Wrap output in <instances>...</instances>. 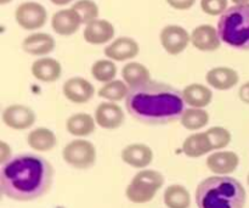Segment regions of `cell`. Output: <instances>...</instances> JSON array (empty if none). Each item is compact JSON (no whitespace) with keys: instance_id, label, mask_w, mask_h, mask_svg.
<instances>
[{"instance_id":"cell-27","label":"cell","mask_w":249,"mask_h":208,"mask_svg":"<svg viewBox=\"0 0 249 208\" xmlns=\"http://www.w3.org/2000/svg\"><path fill=\"white\" fill-rule=\"evenodd\" d=\"M180 122H181L182 127L189 131H198L208 124L209 114L204 109L189 107L184 111Z\"/></svg>"},{"instance_id":"cell-4","label":"cell","mask_w":249,"mask_h":208,"mask_svg":"<svg viewBox=\"0 0 249 208\" xmlns=\"http://www.w3.org/2000/svg\"><path fill=\"white\" fill-rule=\"evenodd\" d=\"M221 41L237 50H249V4L229 7L218 21Z\"/></svg>"},{"instance_id":"cell-6","label":"cell","mask_w":249,"mask_h":208,"mask_svg":"<svg viewBox=\"0 0 249 208\" xmlns=\"http://www.w3.org/2000/svg\"><path fill=\"white\" fill-rule=\"evenodd\" d=\"M62 157L71 167L89 170L96 162V149L89 140L75 139L63 148Z\"/></svg>"},{"instance_id":"cell-36","label":"cell","mask_w":249,"mask_h":208,"mask_svg":"<svg viewBox=\"0 0 249 208\" xmlns=\"http://www.w3.org/2000/svg\"><path fill=\"white\" fill-rule=\"evenodd\" d=\"M53 5H57V6H65V5L70 4V2L74 1V0H50Z\"/></svg>"},{"instance_id":"cell-7","label":"cell","mask_w":249,"mask_h":208,"mask_svg":"<svg viewBox=\"0 0 249 208\" xmlns=\"http://www.w3.org/2000/svg\"><path fill=\"white\" fill-rule=\"evenodd\" d=\"M15 19L21 28L26 31H36L46 23L48 11L39 2L26 1L16 7Z\"/></svg>"},{"instance_id":"cell-31","label":"cell","mask_w":249,"mask_h":208,"mask_svg":"<svg viewBox=\"0 0 249 208\" xmlns=\"http://www.w3.org/2000/svg\"><path fill=\"white\" fill-rule=\"evenodd\" d=\"M211 139L214 150H220L226 148L231 143V133L224 127H213L206 132Z\"/></svg>"},{"instance_id":"cell-13","label":"cell","mask_w":249,"mask_h":208,"mask_svg":"<svg viewBox=\"0 0 249 208\" xmlns=\"http://www.w3.org/2000/svg\"><path fill=\"white\" fill-rule=\"evenodd\" d=\"M82 24L79 15L72 7L58 10L57 12L53 14V19H51V27H53V32L57 33L58 36L63 37L77 33Z\"/></svg>"},{"instance_id":"cell-24","label":"cell","mask_w":249,"mask_h":208,"mask_svg":"<svg viewBox=\"0 0 249 208\" xmlns=\"http://www.w3.org/2000/svg\"><path fill=\"white\" fill-rule=\"evenodd\" d=\"M96 121L88 113H75L66 121V129L73 136H88L94 133Z\"/></svg>"},{"instance_id":"cell-20","label":"cell","mask_w":249,"mask_h":208,"mask_svg":"<svg viewBox=\"0 0 249 208\" xmlns=\"http://www.w3.org/2000/svg\"><path fill=\"white\" fill-rule=\"evenodd\" d=\"M206 80L212 88L216 90H230L236 87L240 76L233 68L215 67L207 72Z\"/></svg>"},{"instance_id":"cell-15","label":"cell","mask_w":249,"mask_h":208,"mask_svg":"<svg viewBox=\"0 0 249 208\" xmlns=\"http://www.w3.org/2000/svg\"><path fill=\"white\" fill-rule=\"evenodd\" d=\"M114 26L107 19H95L85 26L83 37L91 45H101L111 41L114 37Z\"/></svg>"},{"instance_id":"cell-17","label":"cell","mask_w":249,"mask_h":208,"mask_svg":"<svg viewBox=\"0 0 249 208\" xmlns=\"http://www.w3.org/2000/svg\"><path fill=\"white\" fill-rule=\"evenodd\" d=\"M122 160L133 168H146L153 161L152 149L145 144H130L122 150Z\"/></svg>"},{"instance_id":"cell-14","label":"cell","mask_w":249,"mask_h":208,"mask_svg":"<svg viewBox=\"0 0 249 208\" xmlns=\"http://www.w3.org/2000/svg\"><path fill=\"white\" fill-rule=\"evenodd\" d=\"M191 44L199 51H215L220 48L221 39L218 29L211 24H201L192 31Z\"/></svg>"},{"instance_id":"cell-23","label":"cell","mask_w":249,"mask_h":208,"mask_svg":"<svg viewBox=\"0 0 249 208\" xmlns=\"http://www.w3.org/2000/svg\"><path fill=\"white\" fill-rule=\"evenodd\" d=\"M27 143L33 150L39 152H46L53 150L57 144L55 133L45 127H39L33 129L27 136Z\"/></svg>"},{"instance_id":"cell-28","label":"cell","mask_w":249,"mask_h":208,"mask_svg":"<svg viewBox=\"0 0 249 208\" xmlns=\"http://www.w3.org/2000/svg\"><path fill=\"white\" fill-rule=\"evenodd\" d=\"M129 89L130 88L128 87V84L124 80L114 79L112 82L106 83L104 87L100 88L97 94H99L100 97L107 100V101L117 102L125 99L129 93Z\"/></svg>"},{"instance_id":"cell-12","label":"cell","mask_w":249,"mask_h":208,"mask_svg":"<svg viewBox=\"0 0 249 208\" xmlns=\"http://www.w3.org/2000/svg\"><path fill=\"white\" fill-rule=\"evenodd\" d=\"M95 121L102 129H117L123 124L124 112L116 102H101L95 110Z\"/></svg>"},{"instance_id":"cell-11","label":"cell","mask_w":249,"mask_h":208,"mask_svg":"<svg viewBox=\"0 0 249 208\" xmlns=\"http://www.w3.org/2000/svg\"><path fill=\"white\" fill-rule=\"evenodd\" d=\"M63 95L74 104H87L95 95V88L89 80L82 77H72L63 84Z\"/></svg>"},{"instance_id":"cell-3","label":"cell","mask_w":249,"mask_h":208,"mask_svg":"<svg viewBox=\"0 0 249 208\" xmlns=\"http://www.w3.org/2000/svg\"><path fill=\"white\" fill-rule=\"evenodd\" d=\"M195 200L198 208H245L247 194L235 178L214 175L199 183Z\"/></svg>"},{"instance_id":"cell-33","label":"cell","mask_w":249,"mask_h":208,"mask_svg":"<svg viewBox=\"0 0 249 208\" xmlns=\"http://www.w3.org/2000/svg\"><path fill=\"white\" fill-rule=\"evenodd\" d=\"M167 2L173 9L184 11V10L191 9L195 2H196V0H167Z\"/></svg>"},{"instance_id":"cell-16","label":"cell","mask_w":249,"mask_h":208,"mask_svg":"<svg viewBox=\"0 0 249 208\" xmlns=\"http://www.w3.org/2000/svg\"><path fill=\"white\" fill-rule=\"evenodd\" d=\"M240 157L232 151H219L208 156L207 167L211 172L218 175H228L237 170Z\"/></svg>"},{"instance_id":"cell-2","label":"cell","mask_w":249,"mask_h":208,"mask_svg":"<svg viewBox=\"0 0 249 208\" xmlns=\"http://www.w3.org/2000/svg\"><path fill=\"white\" fill-rule=\"evenodd\" d=\"M128 113L150 126L169 124L181 118L185 109L182 93L160 82H150L129 89L125 97Z\"/></svg>"},{"instance_id":"cell-35","label":"cell","mask_w":249,"mask_h":208,"mask_svg":"<svg viewBox=\"0 0 249 208\" xmlns=\"http://www.w3.org/2000/svg\"><path fill=\"white\" fill-rule=\"evenodd\" d=\"M238 96H240L241 101H243L245 104H249V82L245 83L240 88V90H238Z\"/></svg>"},{"instance_id":"cell-32","label":"cell","mask_w":249,"mask_h":208,"mask_svg":"<svg viewBox=\"0 0 249 208\" xmlns=\"http://www.w3.org/2000/svg\"><path fill=\"white\" fill-rule=\"evenodd\" d=\"M229 0H201V9L209 16L223 15L228 10Z\"/></svg>"},{"instance_id":"cell-1","label":"cell","mask_w":249,"mask_h":208,"mask_svg":"<svg viewBox=\"0 0 249 208\" xmlns=\"http://www.w3.org/2000/svg\"><path fill=\"white\" fill-rule=\"evenodd\" d=\"M53 180V168L45 158L23 153L11 158L0 170V190L7 199L34 201L48 194Z\"/></svg>"},{"instance_id":"cell-9","label":"cell","mask_w":249,"mask_h":208,"mask_svg":"<svg viewBox=\"0 0 249 208\" xmlns=\"http://www.w3.org/2000/svg\"><path fill=\"white\" fill-rule=\"evenodd\" d=\"M1 118L5 126L15 131H26L36 123V113L33 110L18 104L5 107Z\"/></svg>"},{"instance_id":"cell-18","label":"cell","mask_w":249,"mask_h":208,"mask_svg":"<svg viewBox=\"0 0 249 208\" xmlns=\"http://www.w3.org/2000/svg\"><path fill=\"white\" fill-rule=\"evenodd\" d=\"M31 71L36 79L44 83H53L60 79L62 75V66L55 58L41 57L34 61Z\"/></svg>"},{"instance_id":"cell-25","label":"cell","mask_w":249,"mask_h":208,"mask_svg":"<svg viewBox=\"0 0 249 208\" xmlns=\"http://www.w3.org/2000/svg\"><path fill=\"white\" fill-rule=\"evenodd\" d=\"M122 77L129 88H134L150 82L151 73L142 63L128 62L122 70Z\"/></svg>"},{"instance_id":"cell-26","label":"cell","mask_w":249,"mask_h":208,"mask_svg":"<svg viewBox=\"0 0 249 208\" xmlns=\"http://www.w3.org/2000/svg\"><path fill=\"white\" fill-rule=\"evenodd\" d=\"M163 200L168 208H189L191 205V195L189 190L179 184L168 187Z\"/></svg>"},{"instance_id":"cell-21","label":"cell","mask_w":249,"mask_h":208,"mask_svg":"<svg viewBox=\"0 0 249 208\" xmlns=\"http://www.w3.org/2000/svg\"><path fill=\"white\" fill-rule=\"evenodd\" d=\"M182 97L185 104L194 109H203L212 102L213 92L208 87L199 83L190 84L182 90Z\"/></svg>"},{"instance_id":"cell-39","label":"cell","mask_w":249,"mask_h":208,"mask_svg":"<svg viewBox=\"0 0 249 208\" xmlns=\"http://www.w3.org/2000/svg\"><path fill=\"white\" fill-rule=\"evenodd\" d=\"M247 182H248V185H249V174H248V178H247Z\"/></svg>"},{"instance_id":"cell-19","label":"cell","mask_w":249,"mask_h":208,"mask_svg":"<svg viewBox=\"0 0 249 208\" xmlns=\"http://www.w3.org/2000/svg\"><path fill=\"white\" fill-rule=\"evenodd\" d=\"M56 46V41L49 33H33L22 41V49L27 54L33 56H45L53 53Z\"/></svg>"},{"instance_id":"cell-30","label":"cell","mask_w":249,"mask_h":208,"mask_svg":"<svg viewBox=\"0 0 249 208\" xmlns=\"http://www.w3.org/2000/svg\"><path fill=\"white\" fill-rule=\"evenodd\" d=\"M72 9L79 15L82 23L85 26L99 17V6L94 0H78L72 5Z\"/></svg>"},{"instance_id":"cell-38","label":"cell","mask_w":249,"mask_h":208,"mask_svg":"<svg viewBox=\"0 0 249 208\" xmlns=\"http://www.w3.org/2000/svg\"><path fill=\"white\" fill-rule=\"evenodd\" d=\"M12 0H0V4L1 5H6V4H9V2H11Z\"/></svg>"},{"instance_id":"cell-34","label":"cell","mask_w":249,"mask_h":208,"mask_svg":"<svg viewBox=\"0 0 249 208\" xmlns=\"http://www.w3.org/2000/svg\"><path fill=\"white\" fill-rule=\"evenodd\" d=\"M11 157V148L5 141H0V163L5 165Z\"/></svg>"},{"instance_id":"cell-29","label":"cell","mask_w":249,"mask_h":208,"mask_svg":"<svg viewBox=\"0 0 249 208\" xmlns=\"http://www.w3.org/2000/svg\"><path fill=\"white\" fill-rule=\"evenodd\" d=\"M91 75L97 82L108 83L114 80L117 76V66L112 60H99L91 67Z\"/></svg>"},{"instance_id":"cell-8","label":"cell","mask_w":249,"mask_h":208,"mask_svg":"<svg viewBox=\"0 0 249 208\" xmlns=\"http://www.w3.org/2000/svg\"><path fill=\"white\" fill-rule=\"evenodd\" d=\"M160 44L169 55H179L191 43V34L181 26L168 24L160 31Z\"/></svg>"},{"instance_id":"cell-5","label":"cell","mask_w":249,"mask_h":208,"mask_svg":"<svg viewBox=\"0 0 249 208\" xmlns=\"http://www.w3.org/2000/svg\"><path fill=\"white\" fill-rule=\"evenodd\" d=\"M164 184L162 173L153 170H143L131 179L125 190L126 199L133 204L142 205L152 201Z\"/></svg>"},{"instance_id":"cell-37","label":"cell","mask_w":249,"mask_h":208,"mask_svg":"<svg viewBox=\"0 0 249 208\" xmlns=\"http://www.w3.org/2000/svg\"><path fill=\"white\" fill-rule=\"evenodd\" d=\"M235 5H246L249 4V0H231Z\"/></svg>"},{"instance_id":"cell-10","label":"cell","mask_w":249,"mask_h":208,"mask_svg":"<svg viewBox=\"0 0 249 208\" xmlns=\"http://www.w3.org/2000/svg\"><path fill=\"white\" fill-rule=\"evenodd\" d=\"M104 53L108 60L123 62L136 57L140 53V46L138 41L130 37H119L105 48Z\"/></svg>"},{"instance_id":"cell-22","label":"cell","mask_w":249,"mask_h":208,"mask_svg":"<svg viewBox=\"0 0 249 208\" xmlns=\"http://www.w3.org/2000/svg\"><path fill=\"white\" fill-rule=\"evenodd\" d=\"M182 151L187 157L197 158L212 152L214 149L212 146L208 134L204 132V133H196L187 136L182 144Z\"/></svg>"}]
</instances>
